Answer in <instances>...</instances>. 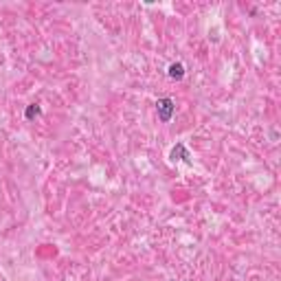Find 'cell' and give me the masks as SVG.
<instances>
[{
  "instance_id": "4",
  "label": "cell",
  "mask_w": 281,
  "mask_h": 281,
  "mask_svg": "<svg viewBox=\"0 0 281 281\" xmlns=\"http://www.w3.org/2000/svg\"><path fill=\"white\" fill-rule=\"evenodd\" d=\"M40 114H42V105H40V103L26 105V110H24V119H26V121H33L35 116H40Z\"/></svg>"
},
{
  "instance_id": "3",
  "label": "cell",
  "mask_w": 281,
  "mask_h": 281,
  "mask_svg": "<svg viewBox=\"0 0 281 281\" xmlns=\"http://www.w3.org/2000/svg\"><path fill=\"white\" fill-rule=\"evenodd\" d=\"M167 75L172 79H176V82H180V79L185 77V66L180 64V62H174V64H169V68H167Z\"/></svg>"
},
{
  "instance_id": "1",
  "label": "cell",
  "mask_w": 281,
  "mask_h": 281,
  "mask_svg": "<svg viewBox=\"0 0 281 281\" xmlns=\"http://www.w3.org/2000/svg\"><path fill=\"white\" fill-rule=\"evenodd\" d=\"M156 112H158V119H161L163 123H169L174 112H176V103H174V99H169V97L158 99L156 101Z\"/></svg>"
},
{
  "instance_id": "2",
  "label": "cell",
  "mask_w": 281,
  "mask_h": 281,
  "mask_svg": "<svg viewBox=\"0 0 281 281\" xmlns=\"http://www.w3.org/2000/svg\"><path fill=\"white\" fill-rule=\"evenodd\" d=\"M169 161L172 163H178V161H185L187 165H191V154H189V150L185 147V143H176V145L172 147V152H169Z\"/></svg>"
}]
</instances>
